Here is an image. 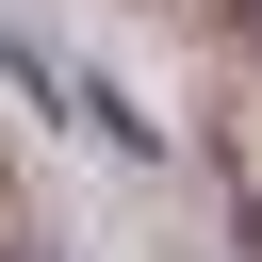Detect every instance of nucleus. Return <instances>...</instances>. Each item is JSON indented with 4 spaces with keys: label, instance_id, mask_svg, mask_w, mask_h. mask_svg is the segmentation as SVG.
<instances>
[{
    "label": "nucleus",
    "instance_id": "obj_1",
    "mask_svg": "<svg viewBox=\"0 0 262 262\" xmlns=\"http://www.w3.org/2000/svg\"><path fill=\"white\" fill-rule=\"evenodd\" d=\"M229 16H246V49H262V0H229Z\"/></svg>",
    "mask_w": 262,
    "mask_h": 262
}]
</instances>
